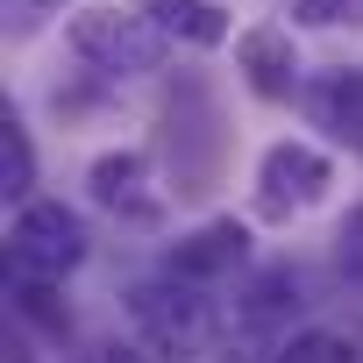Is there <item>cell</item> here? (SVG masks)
I'll use <instances>...</instances> for the list:
<instances>
[{"instance_id": "cell-1", "label": "cell", "mask_w": 363, "mask_h": 363, "mask_svg": "<svg viewBox=\"0 0 363 363\" xmlns=\"http://www.w3.org/2000/svg\"><path fill=\"white\" fill-rule=\"evenodd\" d=\"M164 178H171V193L178 200H200L214 193V178H221V157H228V128H221V107H214V86L200 72H178L171 93H164Z\"/></svg>"}, {"instance_id": "cell-2", "label": "cell", "mask_w": 363, "mask_h": 363, "mask_svg": "<svg viewBox=\"0 0 363 363\" xmlns=\"http://www.w3.org/2000/svg\"><path fill=\"white\" fill-rule=\"evenodd\" d=\"M121 306H128V320H135V342L157 349V356H171V363H200V349H221V335H228V313H221L200 285L171 278V271L128 285Z\"/></svg>"}, {"instance_id": "cell-3", "label": "cell", "mask_w": 363, "mask_h": 363, "mask_svg": "<svg viewBox=\"0 0 363 363\" xmlns=\"http://www.w3.org/2000/svg\"><path fill=\"white\" fill-rule=\"evenodd\" d=\"M65 50H72L79 79H93V86L114 93V86H128V79H150L171 43L150 29L143 8H135V15H121V8H79V15L65 22Z\"/></svg>"}, {"instance_id": "cell-4", "label": "cell", "mask_w": 363, "mask_h": 363, "mask_svg": "<svg viewBox=\"0 0 363 363\" xmlns=\"http://www.w3.org/2000/svg\"><path fill=\"white\" fill-rule=\"evenodd\" d=\"M86 257H93V228H86L79 207L36 193L29 207L8 214V264H15V271H36V278H57V285H65Z\"/></svg>"}, {"instance_id": "cell-5", "label": "cell", "mask_w": 363, "mask_h": 363, "mask_svg": "<svg viewBox=\"0 0 363 363\" xmlns=\"http://www.w3.org/2000/svg\"><path fill=\"white\" fill-rule=\"evenodd\" d=\"M335 186V157L306 135H285L257 157V214L264 221H299L306 207H320Z\"/></svg>"}, {"instance_id": "cell-6", "label": "cell", "mask_w": 363, "mask_h": 363, "mask_svg": "<svg viewBox=\"0 0 363 363\" xmlns=\"http://www.w3.org/2000/svg\"><path fill=\"white\" fill-rule=\"evenodd\" d=\"M164 193H171V186H157V157L135 150V143L100 150V157L86 164V200H93L100 214H114V221L157 228V221H164Z\"/></svg>"}, {"instance_id": "cell-7", "label": "cell", "mask_w": 363, "mask_h": 363, "mask_svg": "<svg viewBox=\"0 0 363 363\" xmlns=\"http://www.w3.org/2000/svg\"><path fill=\"white\" fill-rule=\"evenodd\" d=\"M235 79L264 100V107H285L306 93V57H299V36L285 22H250L235 36Z\"/></svg>"}, {"instance_id": "cell-8", "label": "cell", "mask_w": 363, "mask_h": 363, "mask_svg": "<svg viewBox=\"0 0 363 363\" xmlns=\"http://www.w3.org/2000/svg\"><path fill=\"white\" fill-rule=\"evenodd\" d=\"M250 264V221H235V214H214V221H200V228H186L171 250H164V271L171 278H186V285H221V278H235Z\"/></svg>"}, {"instance_id": "cell-9", "label": "cell", "mask_w": 363, "mask_h": 363, "mask_svg": "<svg viewBox=\"0 0 363 363\" xmlns=\"http://www.w3.org/2000/svg\"><path fill=\"white\" fill-rule=\"evenodd\" d=\"M143 15L171 50H221L235 36V15L221 0H143Z\"/></svg>"}, {"instance_id": "cell-10", "label": "cell", "mask_w": 363, "mask_h": 363, "mask_svg": "<svg viewBox=\"0 0 363 363\" xmlns=\"http://www.w3.org/2000/svg\"><path fill=\"white\" fill-rule=\"evenodd\" d=\"M306 114L335 135V143H349L356 157H363V72H320V79H306Z\"/></svg>"}, {"instance_id": "cell-11", "label": "cell", "mask_w": 363, "mask_h": 363, "mask_svg": "<svg viewBox=\"0 0 363 363\" xmlns=\"http://www.w3.org/2000/svg\"><path fill=\"white\" fill-rule=\"evenodd\" d=\"M8 313H15V328H29V335H43V342H65V335H72L65 285H57V278H36V271H15V264H8Z\"/></svg>"}, {"instance_id": "cell-12", "label": "cell", "mask_w": 363, "mask_h": 363, "mask_svg": "<svg viewBox=\"0 0 363 363\" xmlns=\"http://www.w3.org/2000/svg\"><path fill=\"white\" fill-rule=\"evenodd\" d=\"M0 200L8 207H29L36 200V143L22 128V114L0 100Z\"/></svg>"}, {"instance_id": "cell-13", "label": "cell", "mask_w": 363, "mask_h": 363, "mask_svg": "<svg viewBox=\"0 0 363 363\" xmlns=\"http://www.w3.org/2000/svg\"><path fill=\"white\" fill-rule=\"evenodd\" d=\"M278 363H363V349L342 328H292L278 342Z\"/></svg>"}, {"instance_id": "cell-14", "label": "cell", "mask_w": 363, "mask_h": 363, "mask_svg": "<svg viewBox=\"0 0 363 363\" xmlns=\"http://www.w3.org/2000/svg\"><path fill=\"white\" fill-rule=\"evenodd\" d=\"M299 29H363V0H292Z\"/></svg>"}, {"instance_id": "cell-15", "label": "cell", "mask_w": 363, "mask_h": 363, "mask_svg": "<svg viewBox=\"0 0 363 363\" xmlns=\"http://www.w3.org/2000/svg\"><path fill=\"white\" fill-rule=\"evenodd\" d=\"M335 264H342V278H349V285H363V200L335 221Z\"/></svg>"}, {"instance_id": "cell-16", "label": "cell", "mask_w": 363, "mask_h": 363, "mask_svg": "<svg viewBox=\"0 0 363 363\" xmlns=\"http://www.w3.org/2000/svg\"><path fill=\"white\" fill-rule=\"evenodd\" d=\"M65 8H72V0H8V36H36V29H50Z\"/></svg>"}, {"instance_id": "cell-17", "label": "cell", "mask_w": 363, "mask_h": 363, "mask_svg": "<svg viewBox=\"0 0 363 363\" xmlns=\"http://www.w3.org/2000/svg\"><path fill=\"white\" fill-rule=\"evenodd\" d=\"M86 363H150V349H143V342H107V349L86 356Z\"/></svg>"}]
</instances>
